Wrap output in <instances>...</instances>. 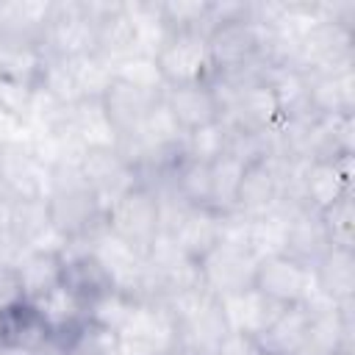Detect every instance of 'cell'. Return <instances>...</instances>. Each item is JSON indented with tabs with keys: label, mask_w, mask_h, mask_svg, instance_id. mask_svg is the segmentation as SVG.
I'll list each match as a JSON object with an SVG mask.
<instances>
[{
	"label": "cell",
	"mask_w": 355,
	"mask_h": 355,
	"mask_svg": "<svg viewBox=\"0 0 355 355\" xmlns=\"http://www.w3.org/2000/svg\"><path fill=\"white\" fill-rule=\"evenodd\" d=\"M47 214L53 222V230L61 236L64 244H80L89 241L100 227L105 216V205L92 191V186L83 180L75 158H58L50 172V189H47Z\"/></svg>",
	"instance_id": "1"
},
{
	"label": "cell",
	"mask_w": 355,
	"mask_h": 355,
	"mask_svg": "<svg viewBox=\"0 0 355 355\" xmlns=\"http://www.w3.org/2000/svg\"><path fill=\"white\" fill-rule=\"evenodd\" d=\"M208 44V61L214 80L216 78H236L247 72H258L269 64V47H272V28L255 22L250 17V3L244 14L216 22L205 33Z\"/></svg>",
	"instance_id": "2"
},
{
	"label": "cell",
	"mask_w": 355,
	"mask_h": 355,
	"mask_svg": "<svg viewBox=\"0 0 355 355\" xmlns=\"http://www.w3.org/2000/svg\"><path fill=\"white\" fill-rule=\"evenodd\" d=\"M258 258L261 255L255 252V247L250 244V236H247V219L227 216L222 241L197 263L200 286L219 300L241 294V291L252 288Z\"/></svg>",
	"instance_id": "3"
},
{
	"label": "cell",
	"mask_w": 355,
	"mask_h": 355,
	"mask_svg": "<svg viewBox=\"0 0 355 355\" xmlns=\"http://www.w3.org/2000/svg\"><path fill=\"white\" fill-rule=\"evenodd\" d=\"M103 227L147 258V252L164 233V200L155 191V186L139 180L116 200H111L105 205Z\"/></svg>",
	"instance_id": "4"
},
{
	"label": "cell",
	"mask_w": 355,
	"mask_h": 355,
	"mask_svg": "<svg viewBox=\"0 0 355 355\" xmlns=\"http://www.w3.org/2000/svg\"><path fill=\"white\" fill-rule=\"evenodd\" d=\"M39 50L58 61H75L94 53V19L86 0L50 3Z\"/></svg>",
	"instance_id": "5"
},
{
	"label": "cell",
	"mask_w": 355,
	"mask_h": 355,
	"mask_svg": "<svg viewBox=\"0 0 355 355\" xmlns=\"http://www.w3.org/2000/svg\"><path fill=\"white\" fill-rule=\"evenodd\" d=\"M155 69L166 86H186V83H205L214 80L205 33L200 31H172L164 33L158 47L153 50Z\"/></svg>",
	"instance_id": "6"
},
{
	"label": "cell",
	"mask_w": 355,
	"mask_h": 355,
	"mask_svg": "<svg viewBox=\"0 0 355 355\" xmlns=\"http://www.w3.org/2000/svg\"><path fill=\"white\" fill-rule=\"evenodd\" d=\"M53 164L44 155L22 141H0V197L8 202L44 200L50 189Z\"/></svg>",
	"instance_id": "7"
},
{
	"label": "cell",
	"mask_w": 355,
	"mask_h": 355,
	"mask_svg": "<svg viewBox=\"0 0 355 355\" xmlns=\"http://www.w3.org/2000/svg\"><path fill=\"white\" fill-rule=\"evenodd\" d=\"M352 191V155L333 161H297L291 169V200L324 211L336 200Z\"/></svg>",
	"instance_id": "8"
},
{
	"label": "cell",
	"mask_w": 355,
	"mask_h": 355,
	"mask_svg": "<svg viewBox=\"0 0 355 355\" xmlns=\"http://www.w3.org/2000/svg\"><path fill=\"white\" fill-rule=\"evenodd\" d=\"M225 219L216 211L164 202V239L189 261L200 263L225 236Z\"/></svg>",
	"instance_id": "9"
},
{
	"label": "cell",
	"mask_w": 355,
	"mask_h": 355,
	"mask_svg": "<svg viewBox=\"0 0 355 355\" xmlns=\"http://www.w3.org/2000/svg\"><path fill=\"white\" fill-rule=\"evenodd\" d=\"M252 288L269 297L272 302L288 308V305H308L316 297L311 266L297 261L294 255L277 250L258 258Z\"/></svg>",
	"instance_id": "10"
},
{
	"label": "cell",
	"mask_w": 355,
	"mask_h": 355,
	"mask_svg": "<svg viewBox=\"0 0 355 355\" xmlns=\"http://www.w3.org/2000/svg\"><path fill=\"white\" fill-rule=\"evenodd\" d=\"M283 205V155L263 153L244 161L233 216L258 219Z\"/></svg>",
	"instance_id": "11"
},
{
	"label": "cell",
	"mask_w": 355,
	"mask_h": 355,
	"mask_svg": "<svg viewBox=\"0 0 355 355\" xmlns=\"http://www.w3.org/2000/svg\"><path fill=\"white\" fill-rule=\"evenodd\" d=\"M161 97H164V89L139 86V83L111 75L108 86L100 94V108H103V116H105L116 144L130 139L144 125V119L153 114V108L161 103Z\"/></svg>",
	"instance_id": "12"
},
{
	"label": "cell",
	"mask_w": 355,
	"mask_h": 355,
	"mask_svg": "<svg viewBox=\"0 0 355 355\" xmlns=\"http://www.w3.org/2000/svg\"><path fill=\"white\" fill-rule=\"evenodd\" d=\"M78 169L103 205L116 200L122 191L136 186L141 178L133 161L116 144H92L78 153Z\"/></svg>",
	"instance_id": "13"
},
{
	"label": "cell",
	"mask_w": 355,
	"mask_h": 355,
	"mask_svg": "<svg viewBox=\"0 0 355 355\" xmlns=\"http://www.w3.org/2000/svg\"><path fill=\"white\" fill-rule=\"evenodd\" d=\"M64 266H61V288L69 291L75 300H80L86 308L103 300L105 294L116 291V283L105 263L92 252L86 241L80 244H64L61 247Z\"/></svg>",
	"instance_id": "14"
},
{
	"label": "cell",
	"mask_w": 355,
	"mask_h": 355,
	"mask_svg": "<svg viewBox=\"0 0 355 355\" xmlns=\"http://www.w3.org/2000/svg\"><path fill=\"white\" fill-rule=\"evenodd\" d=\"M164 105L175 125L186 133H194L200 128L222 122V94L214 86V80L205 83H186V86H166L164 89Z\"/></svg>",
	"instance_id": "15"
},
{
	"label": "cell",
	"mask_w": 355,
	"mask_h": 355,
	"mask_svg": "<svg viewBox=\"0 0 355 355\" xmlns=\"http://www.w3.org/2000/svg\"><path fill=\"white\" fill-rule=\"evenodd\" d=\"M53 338V327L33 300H11L0 305V349L39 352Z\"/></svg>",
	"instance_id": "16"
},
{
	"label": "cell",
	"mask_w": 355,
	"mask_h": 355,
	"mask_svg": "<svg viewBox=\"0 0 355 355\" xmlns=\"http://www.w3.org/2000/svg\"><path fill=\"white\" fill-rule=\"evenodd\" d=\"M308 75V108L316 116H352L355 111V80L352 67L305 72Z\"/></svg>",
	"instance_id": "17"
},
{
	"label": "cell",
	"mask_w": 355,
	"mask_h": 355,
	"mask_svg": "<svg viewBox=\"0 0 355 355\" xmlns=\"http://www.w3.org/2000/svg\"><path fill=\"white\" fill-rule=\"evenodd\" d=\"M313 288L327 302H352L355 300V250L327 247L311 266Z\"/></svg>",
	"instance_id": "18"
},
{
	"label": "cell",
	"mask_w": 355,
	"mask_h": 355,
	"mask_svg": "<svg viewBox=\"0 0 355 355\" xmlns=\"http://www.w3.org/2000/svg\"><path fill=\"white\" fill-rule=\"evenodd\" d=\"M327 236L319 219V211H311L300 202L288 205V222H286V236H283V252L294 255L297 261L313 266L316 258L327 250Z\"/></svg>",
	"instance_id": "19"
},
{
	"label": "cell",
	"mask_w": 355,
	"mask_h": 355,
	"mask_svg": "<svg viewBox=\"0 0 355 355\" xmlns=\"http://www.w3.org/2000/svg\"><path fill=\"white\" fill-rule=\"evenodd\" d=\"M61 266H64L61 250H25L14 266L22 297L39 302L50 291H55L61 286Z\"/></svg>",
	"instance_id": "20"
},
{
	"label": "cell",
	"mask_w": 355,
	"mask_h": 355,
	"mask_svg": "<svg viewBox=\"0 0 355 355\" xmlns=\"http://www.w3.org/2000/svg\"><path fill=\"white\" fill-rule=\"evenodd\" d=\"M225 305V313H227V324L230 330H239V333H247V336H261L272 322L275 316L283 311V305L272 302L269 297H263L261 291L255 288H247L241 294H233L227 300H222Z\"/></svg>",
	"instance_id": "21"
},
{
	"label": "cell",
	"mask_w": 355,
	"mask_h": 355,
	"mask_svg": "<svg viewBox=\"0 0 355 355\" xmlns=\"http://www.w3.org/2000/svg\"><path fill=\"white\" fill-rule=\"evenodd\" d=\"M308 319H311V308L308 305H288V308H283L275 316V322L258 336L261 349L269 352V355H288V352L305 347Z\"/></svg>",
	"instance_id": "22"
},
{
	"label": "cell",
	"mask_w": 355,
	"mask_h": 355,
	"mask_svg": "<svg viewBox=\"0 0 355 355\" xmlns=\"http://www.w3.org/2000/svg\"><path fill=\"white\" fill-rule=\"evenodd\" d=\"M53 336L61 344L64 355H122L119 333L89 316L75 327H69L67 333H53Z\"/></svg>",
	"instance_id": "23"
},
{
	"label": "cell",
	"mask_w": 355,
	"mask_h": 355,
	"mask_svg": "<svg viewBox=\"0 0 355 355\" xmlns=\"http://www.w3.org/2000/svg\"><path fill=\"white\" fill-rule=\"evenodd\" d=\"M244 161L236 158L233 153L219 155L211 161V186H214V211L219 216H233L236 211V189L241 180Z\"/></svg>",
	"instance_id": "24"
},
{
	"label": "cell",
	"mask_w": 355,
	"mask_h": 355,
	"mask_svg": "<svg viewBox=\"0 0 355 355\" xmlns=\"http://www.w3.org/2000/svg\"><path fill=\"white\" fill-rule=\"evenodd\" d=\"M158 19L166 33L172 31H200L208 33V14L211 3H197V0H169V3H155Z\"/></svg>",
	"instance_id": "25"
},
{
	"label": "cell",
	"mask_w": 355,
	"mask_h": 355,
	"mask_svg": "<svg viewBox=\"0 0 355 355\" xmlns=\"http://www.w3.org/2000/svg\"><path fill=\"white\" fill-rule=\"evenodd\" d=\"M324 236L330 247H347L355 250V208H352V191L319 211Z\"/></svg>",
	"instance_id": "26"
},
{
	"label": "cell",
	"mask_w": 355,
	"mask_h": 355,
	"mask_svg": "<svg viewBox=\"0 0 355 355\" xmlns=\"http://www.w3.org/2000/svg\"><path fill=\"white\" fill-rule=\"evenodd\" d=\"M227 144H230V128L225 122H216V125H208V128H200L194 133H186V155L189 158H197V161H216L219 155L227 153Z\"/></svg>",
	"instance_id": "27"
},
{
	"label": "cell",
	"mask_w": 355,
	"mask_h": 355,
	"mask_svg": "<svg viewBox=\"0 0 355 355\" xmlns=\"http://www.w3.org/2000/svg\"><path fill=\"white\" fill-rule=\"evenodd\" d=\"M216 355H263V349H261V344H258L255 336L230 330V333L225 336V341L219 344Z\"/></svg>",
	"instance_id": "28"
},
{
	"label": "cell",
	"mask_w": 355,
	"mask_h": 355,
	"mask_svg": "<svg viewBox=\"0 0 355 355\" xmlns=\"http://www.w3.org/2000/svg\"><path fill=\"white\" fill-rule=\"evenodd\" d=\"M19 297H22V291H19V280H17L14 266H0V305L19 300Z\"/></svg>",
	"instance_id": "29"
},
{
	"label": "cell",
	"mask_w": 355,
	"mask_h": 355,
	"mask_svg": "<svg viewBox=\"0 0 355 355\" xmlns=\"http://www.w3.org/2000/svg\"><path fill=\"white\" fill-rule=\"evenodd\" d=\"M288 355H313L308 347H300V349H294V352H288Z\"/></svg>",
	"instance_id": "30"
},
{
	"label": "cell",
	"mask_w": 355,
	"mask_h": 355,
	"mask_svg": "<svg viewBox=\"0 0 355 355\" xmlns=\"http://www.w3.org/2000/svg\"><path fill=\"white\" fill-rule=\"evenodd\" d=\"M263 355H269V352H263Z\"/></svg>",
	"instance_id": "31"
}]
</instances>
